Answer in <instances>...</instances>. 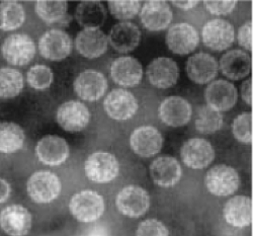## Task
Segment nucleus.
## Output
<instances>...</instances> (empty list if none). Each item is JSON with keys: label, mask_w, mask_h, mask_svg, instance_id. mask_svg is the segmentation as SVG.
Masks as SVG:
<instances>
[{"label": "nucleus", "mask_w": 253, "mask_h": 236, "mask_svg": "<svg viewBox=\"0 0 253 236\" xmlns=\"http://www.w3.org/2000/svg\"><path fill=\"white\" fill-rule=\"evenodd\" d=\"M84 170L88 180L97 184H107L114 181L120 171L116 156L109 152H95L84 163Z\"/></svg>", "instance_id": "39448f33"}, {"label": "nucleus", "mask_w": 253, "mask_h": 236, "mask_svg": "<svg viewBox=\"0 0 253 236\" xmlns=\"http://www.w3.org/2000/svg\"><path fill=\"white\" fill-rule=\"evenodd\" d=\"M26 135L23 128L11 122L0 123V153L11 154L24 147Z\"/></svg>", "instance_id": "c85d7f7f"}, {"label": "nucleus", "mask_w": 253, "mask_h": 236, "mask_svg": "<svg viewBox=\"0 0 253 236\" xmlns=\"http://www.w3.org/2000/svg\"><path fill=\"white\" fill-rule=\"evenodd\" d=\"M147 76L154 88L166 90L176 84L179 77V69L172 59L158 57L148 65Z\"/></svg>", "instance_id": "6ab92c4d"}, {"label": "nucleus", "mask_w": 253, "mask_h": 236, "mask_svg": "<svg viewBox=\"0 0 253 236\" xmlns=\"http://www.w3.org/2000/svg\"><path fill=\"white\" fill-rule=\"evenodd\" d=\"M172 4L182 10H189L196 7L199 1H172Z\"/></svg>", "instance_id": "37998d69"}, {"label": "nucleus", "mask_w": 253, "mask_h": 236, "mask_svg": "<svg viewBox=\"0 0 253 236\" xmlns=\"http://www.w3.org/2000/svg\"><path fill=\"white\" fill-rule=\"evenodd\" d=\"M223 116L221 113L211 109L208 105H202L198 110L195 125L202 134H214L223 126Z\"/></svg>", "instance_id": "2f4dec72"}, {"label": "nucleus", "mask_w": 253, "mask_h": 236, "mask_svg": "<svg viewBox=\"0 0 253 236\" xmlns=\"http://www.w3.org/2000/svg\"><path fill=\"white\" fill-rule=\"evenodd\" d=\"M204 44L213 51L221 52L233 45L235 31L229 21L215 18L208 21L202 31Z\"/></svg>", "instance_id": "0eeeda50"}, {"label": "nucleus", "mask_w": 253, "mask_h": 236, "mask_svg": "<svg viewBox=\"0 0 253 236\" xmlns=\"http://www.w3.org/2000/svg\"><path fill=\"white\" fill-rule=\"evenodd\" d=\"M116 205L123 215L139 218L148 211L150 197L148 191L139 186H126L118 194Z\"/></svg>", "instance_id": "20e7f679"}, {"label": "nucleus", "mask_w": 253, "mask_h": 236, "mask_svg": "<svg viewBox=\"0 0 253 236\" xmlns=\"http://www.w3.org/2000/svg\"><path fill=\"white\" fill-rule=\"evenodd\" d=\"M60 179L51 171L40 170L33 174L27 184L30 198L38 204H49L61 192Z\"/></svg>", "instance_id": "f03ea898"}, {"label": "nucleus", "mask_w": 253, "mask_h": 236, "mask_svg": "<svg viewBox=\"0 0 253 236\" xmlns=\"http://www.w3.org/2000/svg\"><path fill=\"white\" fill-rule=\"evenodd\" d=\"M111 13L117 19H131L141 9L139 1H110L108 3Z\"/></svg>", "instance_id": "c9c22d12"}, {"label": "nucleus", "mask_w": 253, "mask_h": 236, "mask_svg": "<svg viewBox=\"0 0 253 236\" xmlns=\"http://www.w3.org/2000/svg\"><path fill=\"white\" fill-rule=\"evenodd\" d=\"M26 20L24 6L15 1L0 2V30L14 31L22 27Z\"/></svg>", "instance_id": "c756f323"}, {"label": "nucleus", "mask_w": 253, "mask_h": 236, "mask_svg": "<svg viewBox=\"0 0 253 236\" xmlns=\"http://www.w3.org/2000/svg\"><path fill=\"white\" fill-rule=\"evenodd\" d=\"M108 37L99 29H84L76 37V49L88 59L98 58L108 50Z\"/></svg>", "instance_id": "b1692460"}, {"label": "nucleus", "mask_w": 253, "mask_h": 236, "mask_svg": "<svg viewBox=\"0 0 253 236\" xmlns=\"http://www.w3.org/2000/svg\"><path fill=\"white\" fill-rule=\"evenodd\" d=\"M140 18L145 29L159 32L170 25L172 11L170 5L165 1H148L141 8Z\"/></svg>", "instance_id": "412c9836"}, {"label": "nucleus", "mask_w": 253, "mask_h": 236, "mask_svg": "<svg viewBox=\"0 0 253 236\" xmlns=\"http://www.w3.org/2000/svg\"><path fill=\"white\" fill-rule=\"evenodd\" d=\"M75 18L84 29H98L107 19V11L99 1H84L78 4Z\"/></svg>", "instance_id": "cd10ccee"}, {"label": "nucleus", "mask_w": 253, "mask_h": 236, "mask_svg": "<svg viewBox=\"0 0 253 236\" xmlns=\"http://www.w3.org/2000/svg\"><path fill=\"white\" fill-rule=\"evenodd\" d=\"M11 187L3 179L0 178V204L6 202L10 196Z\"/></svg>", "instance_id": "a19ab883"}, {"label": "nucleus", "mask_w": 253, "mask_h": 236, "mask_svg": "<svg viewBox=\"0 0 253 236\" xmlns=\"http://www.w3.org/2000/svg\"><path fill=\"white\" fill-rule=\"evenodd\" d=\"M30 87L37 91H44L49 89L54 80L53 71L45 65H35L27 74Z\"/></svg>", "instance_id": "72a5a7b5"}, {"label": "nucleus", "mask_w": 253, "mask_h": 236, "mask_svg": "<svg viewBox=\"0 0 253 236\" xmlns=\"http://www.w3.org/2000/svg\"><path fill=\"white\" fill-rule=\"evenodd\" d=\"M241 95L243 100L248 104L252 105V79L248 78L241 85Z\"/></svg>", "instance_id": "ea45409f"}, {"label": "nucleus", "mask_w": 253, "mask_h": 236, "mask_svg": "<svg viewBox=\"0 0 253 236\" xmlns=\"http://www.w3.org/2000/svg\"><path fill=\"white\" fill-rule=\"evenodd\" d=\"M56 119L65 131L76 133L87 127L90 122V112L82 102L69 100L59 106Z\"/></svg>", "instance_id": "6e6552de"}, {"label": "nucleus", "mask_w": 253, "mask_h": 236, "mask_svg": "<svg viewBox=\"0 0 253 236\" xmlns=\"http://www.w3.org/2000/svg\"><path fill=\"white\" fill-rule=\"evenodd\" d=\"M83 236H111L108 229L102 226H95L88 230Z\"/></svg>", "instance_id": "79ce46f5"}, {"label": "nucleus", "mask_w": 253, "mask_h": 236, "mask_svg": "<svg viewBox=\"0 0 253 236\" xmlns=\"http://www.w3.org/2000/svg\"><path fill=\"white\" fill-rule=\"evenodd\" d=\"M32 225V214L22 205L7 206L0 213V226L9 236H26Z\"/></svg>", "instance_id": "ddd939ff"}, {"label": "nucleus", "mask_w": 253, "mask_h": 236, "mask_svg": "<svg viewBox=\"0 0 253 236\" xmlns=\"http://www.w3.org/2000/svg\"><path fill=\"white\" fill-rule=\"evenodd\" d=\"M2 55L11 65L25 66L34 59L36 45L30 36L14 34L4 40Z\"/></svg>", "instance_id": "423d86ee"}, {"label": "nucleus", "mask_w": 253, "mask_h": 236, "mask_svg": "<svg viewBox=\"0 0 253 236\" xmlns=\"http://www.w3.org/2000/svg\"><path fill=\"white\" fill-rule=\"evenodd\" d=\"M232 132L235 139L244 144L252 143V114L244 112L240 114L232 125Z\"/></svg>", "instance_id": "f704fd0d"}, {"label": "nucleus", "mask_w": 253, "mask_h": 236, "mask_svg": "<svg viewBox=\"0 0 253 236\" xmlns=\"http://www.w3.org/2000/svg\"><path fill=\"white\" fill-rule=\"evenodd\" d=\"M183 163L193 169H204L215 159V150L210 142L202 138H192L181 147Z\"/></svg>", "instance_id": "9d476101"}, {"label": "nucleus", "mask_w": 253, "mask_h": 236, "mask_svg": "<svg viewBox=\"0 0 253 236\" xmlns=\"http://www.w3.org/2000/svg\"><path fill=\"white\" fill-rule=\"evenodd\" d=\"M182 169L174 157L161 156L150 165V176L154 184L161 188L174 187L181 178Z\"/></svg>", "instance_id": "5701e85b"}, {"label": "nucleus", "mask_w": 253, "mask_h": 236, "mask_svg": "<svg viewBox=\"0 0 253 236\" xmlns=\"http://www.w3.org/2000/svg\"><path fill=\"white\" fill-rule=\"evenodd\" d=\"M225 221L235 228H245L252 222V200L246 196H236L224 206Z\"/></svg>", "instance_id": "a878e982"}, {"label": "nucleus", "mask_w": 253, "mask_h": 236, "mask_svg": "<svg viewBox=\"0 0 253 236\" xmlns=\"http://www.w3.org/2000/svg\"><path fill=\"white\" fill-rule=\"evenodd\" d=\"M200 43L198 31L189 24L173 25L166 34V45L177 55H186L195 51Z\"/></svg>", "instance_id": "f8f14e48"}, {"label": "nucleus", "mask_w": 253, "mask_h": 236, "mask_svg": "<svg viewBox=\"0 0 253 236\" xmlns=\"http://www.w3.org/2000/svg\"><path fill=\"white\" fill-rule=\"evenodd\" d=\"M220 69L231 80L243 79L250 73L251 58L241 50L229 51L220 60Z\"/></svg>", "instance_id": "bb28decb"}, {"label": "nucleus", "mask_w": 253, "mask_h": 236, "mask_svg": "<svg viewBox=\"0 0 253 236\" xmlns=\"http://www.w3.org/2000/svg\"><path fill=\"white\" fill-rule=\"evenodd\" d=\"M130 146L141 157H152L158 154L163 146V137L156 128L142 126L135 129L130 137Z\"/></svg>", "instance_id": "dca6fc26"}, {"label": "nucleus", "mask_w": 253, "mask_h": 236, "mask_svg": "<svg viewBox=\"0 0 253 236\" xmlns=\"http://www.w3.org/2000/svg\"><path fill=\"white\" fill-rule=\"evenodd\" d=\"M207 10L215 15H226L233 11L237 5L236 1H206Z\"/></svg>", "instance_id": "4c0bfd02"}, {"label": "nucleus", "mask_w": 253, "mask_h": 236, "mask_svg": "<svg viewBox=\"0 0 253 236\" xmlns=\"http://www.w3.org/2000/svg\"><path fill=\"white\" fill-rule=\"evenodd\" d=\"M108 90V80L96 70L81 72L74 81V91L83 100L95 101L103 96Z\"/></svg>", "instance_id": "a211bd4d"}, {"label": "nucleus", "mask_w": 253, "mask_h": 236, "mask_svg": "<svg viewBox=\"0 0 253 236\" xmlns=\"http://www.w3.org/2000/svg\"><path fill=\"white\" fill-rule=\"evenodd\" d=\"M66 1H38L36 12L46 24H60L67 15Z\"/></svg>", "instance_id": "473e14b6"}, {"label": "nucleus", "mask_w": 253, "mask_h": 236, "mask_svg": "<svg viewBox=\"0 0 253 236\" xmlns=\"http://www.w3.org/2000/svg\"><path fill=\"white\" fill-rule=\"evenodd\" d=\"M136 236H169V230L157 219H148L139 224Z\"/></svg>", "instance_id": "e433bc0d"}, {"label": "nucleus", "mask_w": 253, "mask_h": 236, "mask_svg": "<svg viewBox=\"0 0 253 236\" xmlns=\"http://www.w3.org/2000/svg\"><path fill=\"white\" fill-rule=\"evenodd\" d=\"M113 80L124 88H134L143 77L141 63L134 57L124 56L115 60L111 67Z\"/></svg>", "instance_id": "aec40b11"}, {"label": "nucleus", "mask_w": 253, "mask_h": 236, "mask_svg": "<svg viewBox=\"0 0 253 236\" xmlns=\"http://www.w3.org/2000/svg\"><path fill=\"white\" fill-rule=\"evenodd\" d=\"M40 54L50 61H62L67 58L72 50L69 35L61 30L47 31L39 41Z\"/></svg>", "instance_id": "1a4fd4ad"}, {"label": "nucleus", "mask_w": 253, "mask_h": 236, "mask_svg": "<svg viewBox=\"0 0 253 236\" xmlns=\"http://www.w3.org/2000/svg\"><path fill=\"white\" fill-rule=\"evenodd\" d=\"M72 216L83 223L98 220L105 210L103 198L94 190H82L74 195L69 203Z\"/></svg>", "instance_id": "f257e3e1"}, {"label": "nucleus", "mask_w": 253, "mask_h": 236, "mask_svg": "<svg viewBox=\"0 0 253 236\" xmlns=\"http://www.w3.org/2000/svg\"><path fill=\"white\" fill-rule=\"evenodd\" d=\"M185 70L192 81L197 84H206L215 79L219 65L213 56L207 53H198L188 58Z\"/></svg>", "instance_id": "4be33fe9"}, {"label": "nucleus", "mask_w": 253, "mask_h": 236, "mask_svg": "<svg viewBox=\"0 0 253 236\" xmlns=\"http://www.w3.org/2000/svg\"><path fill=\"white\" fill-rule=\"evenodd\" d=\"M205 97L208 106L221 113L231 110L236 104L238 93L233 83L219 79L208 85Z\"/></svg>", "instance_id": "2eb2a0df"}, {"label": "nucleus", "mask_w": 253, "mask_h": 236, "mask_svg": "<svg viewBox=\"0 0 253 236\" xmlns=\"http://www.w3.org/2000/svg\"><path fill=\"white\" fill-rule=\"evenodd\" d=\"M36 154L42 163L58 166L68 159L70 149L65 139L56 135H47L38 142Z\"/></svg>", "instance_id": "4468645a"}, {"label": "nucleus", "mask_w": 253, "mask_h": 236, "mask_svg": "<svg viewBox=\"0 0 253 236\" xmlns=\"http://www.w3.org/2000/svg\"><path fill=\"white\" fill-rule=\"evenodd\" d=\"M24 89V76L13 68H0V98H13Z\"/></svg>", "instance_id": "7c9ffc66"}, {"label": "nucleus", "mask_w": 253, "mask_h": 236, "mask_svg": "<svg viewBox=\"0 0 253 236\" xmlns=\"http://www.w3.org/2000/svg\"><path fill=\"white\" fill-rule=\"evenodd\" d=\"M108 40L117 52L129 53L139 45L141 31L136 25L129 21H122L114 26Z\"/></svg>", "instance_id": "393cba45"}, {"label": "nucleus", "mask_w": 253, "mask_h": 236, "mask_svg": "<svg viewBox=\"0 0 253 236\" xmlns=\"http://www.w3.org/2000/svg\"><path fill=\"white\" fill-rule=\"evenodd\" d=\"M103 108L110 118L117 121H126L134 117L139 104L133 94L122 89H116L105 97Z\"/></svg>", "instance_id": "9b49d317"}, {"label": "nucleus", "mask_w": 253, "mask_h": 236, "mask_svg": "<svg viewBox=\"0 0 253 236\" xmlns=\"http://www.w3.org/2000/svg\"><path fill=\"white\" fill-rule=\"evenodd\" d=\"M206 187L211 194L217 197L233 195L240 186V178L237 170L225 164H219L211 168L206 176Z\"/></svg>", "instance_id": "7ed1b4c3"}, {"label": "nucleus", "mask_w": 253, "mask_h": 236, "mask_svg": "<svg viewBox=\"0 0 253 236\" xmlns=\"http://www.w3.org/2000/svg\"><path fill=\"white\" fill-rule=\"evenodd\" d=\"M238 44L247 51H252V21L248 20L238 31Z\"/></svg>", "instance_id": "58836bf2"}, {"label": "nucleus", "mask_w": 253, "mask_h": 236, "mask_svg": "<svg viewBox=\"0 0 253 236\" xmlns=\"http://www.w3.org/2000/svg\"><path fill=\"white\" fill-rule=\"evenodd\" d=\"M158 115L162 123L170 127H181L192 119V105L181 96H168L159 105Z\"/></svg>", "instance_id": "f3484780"}]
</instances>
